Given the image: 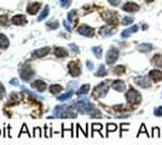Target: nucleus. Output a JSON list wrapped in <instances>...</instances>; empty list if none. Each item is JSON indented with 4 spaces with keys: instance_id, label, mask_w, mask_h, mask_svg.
<instances>
[{
    "instance_id": "nucleus-1",
    "label": "nucleus",
    "mask_w": 162,
    "mask_h": 145,
    "mask_svg": "<svg viewBox=\"0 0 162 145\" xmlns=\"http://www.w3.org/2000/svg\"><path fill=\"white\" fill-rule=\"evenodd\" d=\"M73 106L81 114H88L91 117H102V112L98 109H96V106L88 99L78 100Z\"/></svg>"
},
{
    "instance_id": "nucleus-2",
    "label": "nucleus",
    "mask_w": 162,
    "mask_h": 145,
    "mask_svg": "<svg viewBox=\"0 0 162 145\" xmlns=\"http://www.w3.org/2000/svg\"><path fill=\"white\" fill-rule=\"evenodd\" d=\"M74 106H69L67 104H62L54 108V115L49 116V119H54V117H69V119H75L78 114L73 110Z\"/></svg>"
},
{
    "instance_id": "nucleus-3",
    "label": "nucleus",
    "mask_w": 162,
    "mask_h": 145,
    "mask_svg": "<svg viewBox=\"0 0 162 145\" xmlns=\"http://www.w3.org/2000/svg\"><path fill=\"white\" fill-rule=\"evenodd\" d=\"M126 100L129 103V104H133V105H137L142 102V93L139 91H137L134 87L129 86L128 91L126 92Z\"/></svg>"
},
{
    "instance_id": "nucleus-4",
    "label": "nucleus",
    "mask_w": 162,
    "mask_h": 145,
    "mask_svg": "<svg viewBox=\"0 0 162 145\" xmlns=\"http://www.w3.org/2000/svg\"><path fill=\"white\" fill-rule=\"evenodd\" d=\"M109 82L110 81H104V82H101L98 86H96L93 92H92V97H94V98L105 97L108 91H109Z\"/></svg>"
},
{
    "instance_id": "nucleus-5",
    "label": "nucleus",
    "mask_w": 162,
    "mask_h": 145,
    "mask_svg": "<svg viewBox=\"0 0 162 145\" xmlns=\"http://www.w3.org/2000/svg\"><path fill=\"white\" fill-rule=\"evenodd\" d=\"M119 56H120V51L116 47H110L105 54V62L108 65H113L117 59H119Z\"/></svg>"
},
{
    "instance_id": "nucleus-6",
    "label": "nucleus",
    "mask_w": 162,
    "mask_h": 145,
    "mask_svg": "<svg viewBox=\"0 0 162 145\" xmlns=\"http://www.w3.org/2000/svg\"><path fill=\"white\" fill-rule=\"evenodd\" d=\"M35 75V73H34V70L30 68V64L27 62L24 65H23V68L21 69V73H19V76H21V79L23 80V81H30L31 80V77H33Z\"/></svg>"
},
{
    "instance_id": "nucleus-7",
    "label": "nucleus",
    "mask_w": 162,
    "mask_h": 145,
    "mask_svg": "<svg viewBox=\"0 0 162 145\" xmlns=\"http://www.w3.org/2000/svg\"><path fill=\"white\" fill-rule=\"evenodd\" d=\"M102 18L110 25H116L117 24V21H119V17H117V13L116 12H113V11H104L102 13Z\"/></svg>"
},
{
    "instance_id": "nucleus-8",
    "label": "nucleus",
    "mask_w": 162,
    "mask_h": 145,
    "mask_svg": "<svg viewBox=\"0 0 162 145\" xmlns=\"http://www.w3.org/2000/svg\"><path fill=\"white\" fill-rule=\"evenodd\" d=\"M68 69H69V74L74 77H78L81 75V64L79 61H72L68 63Z\"/></svg>"
},
{
    "instance_id": "nucleus-9",
    "label": "nucleus",
    "mask_w": 162,
    "mask_h": 145,
    "mask_svg": "<svg viewBox=\"0 0 162 145\" xmlns=\"http://www.w3.org/2000/svg\"><path fill=\"white\" fill-rule=\"evenodd\" d=\"M134 83L137 86L142 87V88H150L151 87V80L149 76H145V75L134 77Z\"/></svg>"
},
{
    "instance_id": "nucleus-10",
    "label": "nucleus",
    "mask_w": 162,
    "mask_h": 145,
    "mask_svg": "<svg viewBox=\"0 0 162 145\" xmlns=\"http://www.w3.org/2000/svg\"><path fill=\"white\" fill-rule=\"evenodd\" d=\"M78 33L80 35H84V36H87V38H92L94 35V29L87 24H81L78 27Z\"/></svg>"
},
{
    "instance_id": "nucleus-11",
    "label": "nucleus",
    "mask_w": 162,
    "mask_h": 145,
    "mask_svg": "<svg viewBox=\"0 0 162 145\" xmlns=\"http://www.w3.org/2000/svg\"><path fill=\"white\" fill-rule=\"evenodd\" d=\"M121 9H122L125 12L134 13V12H138V11L140 10V6H139L137 3H134V1H127V3H125V4L122 5Z\"/></svg>"
},
{
    "instance_id": "nucleus-12",
    "label": "nucleus",
    "mask_w": 162,
    "mask_h": 145,
    "mask_svg": "<svg viewBox=\"0 0 162 145\" xmlns=\"http://www.w3.org/2000/svg\"><path fill=\"white\" fill-rule=\"evenodd\" d=\"M115 32H116V28L113 27V25H110V24L103 25V27L99 28V34H101L102 36H110V35H113Z\"/></svg>"
},
{
    "instance_id": "nucleus-13",
    "label": "nucleus",
    "mask_w": 162,
    "mask_h": 145,
    "mask_svg": "<svg viewBox=\"0 0 162 145\" xmlns=\"http://www.w3.org/2000/svg\"><path fill=\"white\" fill-rule=\"evenodd\" d=\"M148 76L150 77V80L152 82H160L162 80V71L160 69H151L149 71V75Z\"/></svg>"
},
{
    "instance_id": "nucleus-14",
    "label": "nucleus",
    "mask_w": 162,
    "mask_h": 145,
    "mask_svg": "<svg viewBox=\"0 0 162 145\" xmlns=\"http://www.w3.org/2000/svg\"><path fill=\"white\" fill-rule=\"evenodd\" d=\"M111 88L115 90L116 92H125L126 90V85L122 80H115L111 82Z\"/></svg>"
},
{
    "instance_id": "nucleus-15",
    "label": "nucleus",
    "mask_w": 162,
    "mask_h": 145,
    "mask_svg": "<svg viewBox=\"0 0 162 145\" xmlns=\"http://www.w3.org/2000/svg\"><path fill=\"white\" fill-rule=\"evenodd\" d=\"M51 52V47H43L39 50H35L33 53H31V57L33 58H40V57H45L46 54H49Z\"/></svg>"
},
{
    "instance_id": "nucleus-16",
    "label": "nucleus",
    "mask_w": 162,
    "mask_h": 145,
    "mask_svg": "<svg viewBox=\"0 0 162 145\" xmlns=\"http://www.w3.org/2000/svg\"><path fill=\"white\" fill-rule=\"evenodd\" d=\"M139 30V27L138 25H132L131 28H128V29H126V30H123L122 33H121V38H123V39H127V38H129L132 34H134V33H137Z\"/></svg>"
},
{
    "instance_id": "nucleus-17",
    "label": "nucleus",
    "mask_w": 162,
    "mask_h": 145,
    "mask_svg": "<svg viewBox=\"0 0 162 145\" xmlns=\"http://www.w3.org/2000/svg\"><path fill=\"white\" fill-rule=\"evenodd\" d=\"M31 87L33 88H35L38 92H44L45 90H46V82L45 81H43V80H37V81H34V82H31Z\"/></svg>"
},
{
    "instance_id": "nucleus-18",
    "label": "nucleus",
    "mask_w": 162,
    "mask_h": 145,
    "mask_svg": "<svg viewBox=\"0 0 162 145\" xmlns=\"http://www.w3.org/2000/svg\"><path fill=\"white\" fill-rule=\"evenodd\" d=\"M137 50L140 52V53H149L154 50V46L149 42H143V44H139L137 46Z\"/></svg>"
},
{
    "instance_id": "nucleus-19",
    "label": "nucleus",
    "mask_w": 162,
    "mask_h": 145,
    "mask_svg": "<svg viewBox=\"0 0 162 145\" xmlns=\"http://www.w3.org/2000/svg\"><path fill=\"white\" fill-rule=\"evenodd\" d=\"M151 64L156 68L162 69V54L161 53H155L151 58Z\"/></svg>"
},
{
    "instance_id": "nucleus-20",
    "label": "nucleus",
    "mask_w": 162,
    "mask_h": 145,
    "mask_svg": "<svg viewBox=\"0 0 162 145\" xmlns=\"http://www.w3.org/2000/svg\"><path fill=\"white\" fill-rule=\"evenodd\" d=\"M11 22H12V24H15V25H23V24L27 23V18H25L24 15H16V16L12 17Z\"/></svg>"
},
{
    "instance_id": "nucleus-21",
    "label": "nucleus",
    "mask_w": 162,
    "mask_h": 145,
    "mask_svg": "<svg viewBox=\"0 0 162 145\" xmlns=\"http://www.w3.org/2000/svg\"><path fill=\"white\" fill-rule=\"evenodd\" d=\"M40 7H41V5H40L39 3L29 4V5L27 6V12H28L29 15H35V13H38V11L40 10Z\"/></svg>"
},
{
    "instance_id": "nucleus-22",
    "label": "nucleus",
    "mask_w": 162,
    "mask_h": 145,
    "mask_svg": "<svg viewBox=\"0 0 162 145\" xmlns=\"http://www.w3.org/2000/svg\"><path fill=\"white\" fill-rule=\"evenodd\" d=\"M68 54L69 53L66 48H63V47H56L54 48V56L58 57V58H66Z\"/></svg>"
},
{
    "instance_id": "nucleus-23",
    "label": "nucleus",
    "mask_w": 162,
    "mask_h": 145,
    "mask_svg": "<svg viewBox=\"0 0 162 145\" xmlns=\"http://www.w3.org/2000/svg\"><path fill=\"white\" fill-rule=\"evenodd\" d=\"M9 39L5 34H0V48L1 50H6L9 47Z\"/></svg>"
},
{
    "instance_id": "nucleus-24",
    "label": "nucleus",
    "mask_w": 162,
    "mask_h": 145,
    "mask_svg": "<svg viewBox=\"0 0 162 145\" xmlns=\"http://www.w3.org/2000/svg\"><path fill=\"white\" fill-rule=\"evenodd\" d=\"M90 88H91V86H90L88 83H85V85H82L80 88L78 90L76 94H78V96H85V94H87V93L90 92Z\"/></svg>"
},
{
    "instance_id": "nucleus-25",
    "label": "nucleus",
    "mask_w": 162,
    "mask_h": 145,
    "mask_svg": "<svg viewBox=\"0 0 162 145\" xmlns=\"http://www.w3.org/2000/svg\"><path fill=\"white\" fill-rule=\"evenodd\" d=\"M107 74H108V71H107V69H105V65H103V64H101V65H99V68L97 69V71L94 73V75H96L97 77H103V76H107Z\"/></svg>"
},
{
    "instance_id": "nucleus-26",
    "label": "nucleus",
    "mask_w": 162,
    "mask_h": 145,
    "mask_svg": "<svg viewBox=\"0 0 162 145\" xmlns=\"http://www.w3.org/2000/svg\"><path fill=\"white\" fill-rule=\"evenodd\" d=\"M62 91H63V87L60 85H58V83H54V85H51L50 86V92L52 94H58Z\"/></svg>"
},
{
    "instance_id": "nucleus-27",
    "label": "nucleus",
    "mask_w": 162,
    "mask_h": 145,
    "mask_svg": "<svg viewBox=\"0 0 162 145\" xmlns=\"http://www.w3.org/2000/svg\"><path fill=\"white\" fill-rule=\"evenodd\" d=\"M92 52L94 53V56L98 58V59H101L102 56H103V48H102V46H93L92 47Z\"/></svg>"
},
{
    "instance_id": "nucleus-28",
    "label": "nucleus",
    "mask_w": 162,
    "mask_h": 145,
    "mask_svg": "<svg viewBox=\"0 0 162 145\" xmlns=\"http://www.w3.org/2000/svg\"><path fill=\"white\" fill-rule=\"evenodd\" d=\"M73 94H74V92H73V90H72V91H69V92H67V93H63L62 96H58L57 99H58L59 102H64V100H67V99L72 98Z\"/></svg>"
},
{
    "instance_id": "nucleus-29",
    "label": "nucleus",
    "mask_w": 162,
    "mask_h": 145,
    "mask_svg": "<svg viewBox=\"0 0 162 145\" xmlns=\"http://www.w3.org/2000/svg\"><path fill=\"white\" fill-rule=\"evenodd\" d=\"M133 21H134L133 17H131V16H125V17H122V19H121V24H122V25H131V24L133 23Z\"/></svg>"
},
{
    "instance_id": "nucleus-30",
    "label": "nucleus",
    "mask_w": 162,
    "mask_h": 145,
    "mask_svg": "<svg viewBox=\"0 0 162 145\" xmlns=\"http://www.w3.org/2000/svg\"><path fill=\"white\" fill-rule=\"evenodd\" d=\"M49 12H50V7L46 5L45 7H44V10H43V12H41V15L38 17V21H43V19H45L47 16H49Z\"/></svg>"
},
{
    "instance_id": "nucleus-31",
    "label": "nucleus",
    "mask_w": 162,
    "mask_h": 145,
    "mask_svg": "<svg viewBox=\"0 0 162 145\" xmlns=\"http://www.w3.org/2000/svg\"><path fill=\"white\" fill-rule=\"evenodd\" d=\"M125 71H126L125 65H117V67L114 68V74L115 75H122V74H125Z\"/></svg>"
},
{
    "instance_id": "nucleus-32",
    "label": "nucleus",
    "mask_w": 162,
    "mask_h": 145,
    "mask_svg": "<svg viewBox=\"0 0 162 145\" xmlns=\"http://www.w3.org/2000/svg\"><path fill=\"white\" fill-rule=\"evenodd\" d=\"M58 27H59V22L56 21V19L47 22V28H49V29H57Z\"/></svg>"
},
{
    "instance_id": "nucleus-33",
    "label": "nucleus",
    "mask_w": 162,
    "mask_h": 145,
    "mask_svg": "<svg viewBox=\"0 0 162 145\" xmlns=\"http://www.w3.org/2000/svg\"><path fill=\"white\" fill-rule=\"evenodd\" d=\"M76 13H78L76 10H72V11L68 13V21H69V22H74L75 18H76Z\"/></svg>"
},
{
    "instance_id": "nucleus-34",
    "label": "nucleus",
    "mask_w": 162,
    "mask_h": 145,
    "mask_svg": "<svg viewBox=\"0 0 162 145\" xmlns=\"http://www.w3.org/2000/svg\"><path fill=\"white\" fill-rule=\"evenodd\" d=\"M102 128H103V126L101 123H92V134H93V132H99L101 133Z\"/></svg>"
},
{
    "instance_id": "nucleus-35",
    "label": "nucleus",
    "mask_w": 162,
    "mask_h": 145,
    "mask_svg": "<svg viewBox=\"0 0 162 145\" xmlns=\"http://www.w3.org/2000/svg\"><path fill=\"white\" fill-rule=\"evenodd\" d=\"M117 129V126L115 123H107V132L110 133V132H115Z\"/></svg>"
},
{
    "instance_id": "nucleus-36",
    "label": "nucleus",
    "mask_w": 162,
    "mask_h": 145,
    "mask_svg": "<svg viewBox=\"0 0 162 145\" xmlns=\"http://www.w3.org/2000/svg\"><path fill=\"white\" fill-rule=\"evenodd\" d=\"M142 133H145V134L148 135V138H150V137H151V135H150V134L148 133V131H146V128H145V125H144V123H143V125L140 126V129H139V132H138V134H137V137H139V135H140Z\"/></svg>"
},
{
    "instance_id": "nucleus-37",
    "label": "nucleus",
    "mask_w": 162,
    "mask_h": 145,
    "mask_svg": "<svg viewBox=\"0 0 162 145\" xmlns=\"http://www.w3.org/2000/svg\"><path fill=\"white\" fill-rule=\"evenodd\" d=\"M154 115L157 116V117H161L162 116V106H156L154 109Z\"/></svg>"
},
{
    "instance_id": "nucleus-38",
    "label": "nucleus",
    "mask_w": 162,
    "mask_h": 145,
    "mask_svg": "<svg viewBox=\"0 0 162 145\" xmlns=\"http://www.w3.org/2000/svg\"><path fill=\"white\" fill-rule=\"evenodd\" d=\"M152 131H154V132H152L151 137H156V138H160V137H161V131H160L158 127H154Z\"/></svg>"
},
{
    "instance_id": "nucleus-39",
    "label": "nucleus",
    "mask_w": 162,
    "mask_h": 145,
    "mask_svg": "<svg viewBox=\"0 0 162 145\" xmlns=\"http://www.w3.org/2000/svg\"><path fill=\"white\" fill-rule=\"evenodd\" d=\"M59 3L63 7H69L72 5V0H59Z\"/></svg>"
},
{
    "instance_id": "nucleus-40",
    "label": "nucleus",
    "mask_w": 162,
    "mask_h": 145,
    "mask_svg": "<svg viewBox=\"0 0 162 145\" xmlns=\"http://www.w3.org/2000/svg\"><path fill=\"white\" fill-rule=\"evenodd\" d=\"M22 133H27V134H28V137H30V138L33 137V135H31V134L28 132V129H27V125H25V123H23V126H22V131H21V133H19V137H21V134H22Z\"/></svg>"
},
{
    "instance_id": "nucleus-41",
    "label": "nucleus",
    "mask_w": 162,
    "mask_h": 145,
    "mask_svg": "<svg viewBox=\"0 0 162 145\" xmlns=\"http://www.w3.org/2000/svg\"><path fill=\"white\" fill-rule=\"evenodd\" d=\"M69 47H70V50H72L74 53H79V52H80V48H79L75 44H69Z\"/></svg>"
},
{
    "instance_id": "nucleus-42",
    "label": "nucleus",
    "mask_w": 162,
    "mask_h": 145,
    "mask_svg": "<svg viewBox=\"0 0 162 145\" xmlns=\"http://www.w3.org/2000/svg\"><path fill=\"white\" fill-rule=\"evenodd\" d=\"M128 127H129V123H121L120 125V128H121V134H120V137H122V131H128Z\"/></svg>"
},
{
    "instance_id": "nucleus-43",
    "label": "nucleus",
    "mask_w": 162,
    "mask_h": 145,
    "mask_svg": "<svg viewBox=\"0 0 162 145\" xmlns=\"http://www.w3.org/2000/svg\"><path fill=\"white\" fill-rule=\"evenodd\" d=\"M63 25H64V28H66L68 32H72V30H73V28H72L69 21H64V22H63Z\"/></svg>"
},
{
    "instance_id": "nucleus-44",
    "label": "nucleus",
    "mask_w": 162,
    "mask_h": 145,
    "mask_svg": "<svg viewBox=\"0 0 162 145\" xmlns=\"http://www.w3.org/2000/svg\"><path fill=\"white\" fill-rule=\"evenodd\" d=\"M109 1V4L111 5V6H114V7H116V6H119L120 4H121V0H108Z\"/></svg>"
},
{
    "instance_id": "nucleus-45",
    "label": "nucleus",
    "mask_w": 162,
    "mask_h": 145,
    "mask_svg": "<svg viewBox=\"0 0 162 145\" xmlns=\"http://www.w3.org/2000/svg\"><path fill=\"white\" fill-rule=\"evenodd\" d=\"M35 132L33 133V137H41L43 134H41V129L39 128V127H35V129H34Z\"/></svg>"
},
{
    "instance_id": "nucleus-46",
    "label": "nucleus",
    "mask_w": 162,
    "mask_h": 145,
    "mask_svg": "<svg viewBox=\"0 0 162 145\" xmlns=\"http://www.w3.org/2000/svg\"><path fill=\"white\" fill-rule=\"evenodd\" d=\"M86 67H87L88 70H93V69H94V64H93L91 61H87V62H86Z\"/></svg>"
},
{
    "instance_id": "nucleus-47",
    "label": "nucleus",
    "mask_w": 162,
    "mask_h": 145,
    "mask_svg": "<svg viewBox=\"0 0 162 145\" xmlns=\"http://www.w3.org/2000/svg\"><path fill=\"white\" fill-rule=\"evenodd\" d=\"M6 21H7L6 16H4V17H3V16H0V24H3V25H4V24L6 23Z\"/></svg>"
},
{
    "instance_id": "nucleus-48",
    "label": "nucleus",
    "mask_w": 162,
    "mask_h": 145,
    "mask_svg": "<svg viewBox=\"0 0 162 145\" xmlns=\"http://www.w3.org/2000/svg\"><path fill=\"white\" fill-rule=\"evenodd\" d=\"M45 129H46V132H45V135H46L47 138H50V137H51V132H50L51 129H49V128H47V126H45Z\"/></svg>"
},
{
    "instance_id": "nucleus-49",
    "label": "nucleus",
    "mask_w": 162,
    "mask_h": 145,
    "mask_svg": "<svg viewBox=\"0 0 162 145\" xmlns=\"http://www.w3.org/2000/svg\"><path fill=\"white\" fill-rule=\"evenodd\" d=\"M10 83H11V85H13V86H18V81H17V79H12V80L10 81Z\"/></svg>"
},
{
    "instance_id": "nucleus-50",
    "label": "nucleus",
    "mask_w": 162,
    "mask_h": 145,
    "mask_svg": "<svg viewBox=\"0 0 162 145\" xmlns=\"http://www.w3.org/2000/svg\"><path fill=\"white\" fill-rule=\"evenodd\" d=\"M68 86H69V88H75V87L78 86V82H75V81H74L73 83H69Z\"/></svg>"
},
{
    "instance_id": "nucleus-51",
    "label": "nucleus",
    "mask_w": 162,
    "mask_h": 145,
    "mask_svg": "<svg viewBox=\"0 0 162 145\" xmlns=\"http://www.w3.org/2000/svg\"><path fill=\"white\" fill-rule=\"evenodd\" d=\"M4 92H5V88H4V86H3L1 83H0V93H1V94H3Z\"/></svg>"
},
{
    "instance_id": "nucleus-52",
    "label": "nucleus",
    "mask_w": 162,
    "mask_h": 145,
    "mask_svg": "<svg viewBox=\"0 0 162 145\" xmlns=\"http://www.w3.org/2000/svg\"><path fill=\"white\" fill-rule=\"evenodd\" d=\"M144 1L146 3V4H151V3H154L155 0H144Z\"/></svg>"
},
{
    "instance_id": "nucleus-53",
    "label": "nucleus",
    "mask_w": 162,
    "mask_h": 145,
    "mask_svg": "<svg viewBox=\"0 0 162 145\" xmlns=\"http://www.w3.org/2000/svg\"><path fill=\"white\" fill-rule=\"evenodd\" d=\"M0 134H1V131H0Z\"/></svg>"
}]
</instances>
